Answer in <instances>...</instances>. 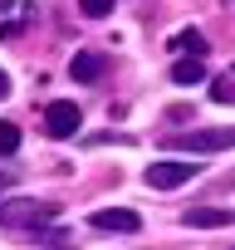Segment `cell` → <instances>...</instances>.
Listing matches in <instances>:
<instances>
[{
	"mask_svg": "<svg viewBox=\"0 0 235 250\" xmlns=\"http://www.w3.org/2000/svg\"><path fill=\"white\" fill-rule=\"evenodd\" d=\"M211 98H215V103H230V98H235V83H230V79H215V83H211Z\"/></svg>",
	"mask_w": 235,
	"mask_h": 250,
	"instance_id": "7c38bea8",
	"label": "cell"
},
{
	"mask_svg": "<svg viewBox=\"0 0 235 250\" xmlns=\"http://www.w3.org/2000/svg\"><path fill=\"white\" fill-rule=\"evenodd\" d=\"M88 226H98V230H118V235H137V230H142V216H137L133 206H103V211L88 216Z\"/></svg>",
	"mask_w": 235,
	"mask_h": 250,
	"instance_id": "277c9868",
	"label": "cell"
},
{
	"mask_svg": "<svg viewBox=\"0 0 235 250\" xmlns=\"http://www.w3.org/2000/svg\"><path fill=\"white\" fill-rule=\"evenodd\" d=\"M78 128H83L78 103H49V108H44V133H49V138H74Z\"/></svg>",
	"mask_w": 235,
	"mask_h": 250,
	"instance_id": "5b68a950",
	"label": "cell"
},
{
	"mask_svg": "<svg viewBox=\"0 0 235 250\" xmlns=\"http://www.w3.org/2000/svg\"><path fill=\"white\" fill-rule=\"evenodd\" d=\"M78 10L88 20H103V15H113V0H78Z\"/></svg>",
	"mask_w": 235,
	"mask_h": 250,
	"instance_id": "8fae6325",
	"label": "cell"
},
{
	"mask_svg": "<svg viewBox=\"0 0 235 250\" xmlns=\"http://www.w3.org/2000/svg\"><path fill=\"white\" fill-rule=\"evenodd\" d=\"M5 93H10V74H5V69H0V98H5Z\"/></svg>",
	"mask_w": 235,
	"mask_h": 250,
	"instance_id": "4fadbf2b",
	"label": "cell"
},
{
	"mask_svg": "<svg viewBox=\"0 0 235 250\" xmlns=\"http://www.w3.org/2000/svg\"><path fill=\"white\" fill-rule=\"evenodd\" d=\"M69 74H74L78 83H93V79L103 74V54H98V49H78L74 64H69Z\"/></svg>",
	"mask_w": 235,
	"mask_h": 250,
	"instance_id": "52a82bcc",
	"label": "cell"
},
{
	"mask_svg": "<svg viewBox=\"0 0 235 250\" xmlns=\"http://www.w3.org/2000/svg\"><path fill=\"white\" fill-rule=\"evenodd\" d=\"M172 49H181V54L201 59V54H206V35H201V30H181V35L172 40Z\"/></svg>",
	"mask_w": 235,
	"mask_h": 250,
	"instance_id": "9c48e42d",
	"label": "cell"
},
{
	"mask_svg": "<svg viewBox=\"0 0 235 250\" xmlns=\"http://www.w3.org/2000/svg\"><path fill=\"white\" fill-rule=\"evenodd\" d=\"M172 83H181V88L206 83V64H201V59H181V64H172Z\"/></svg>",
	"mask_w": 235,
	"mask_h": 250,
	"instance_id": "ba28073f",
	"label": "cell"
},
{
	"mask_svg": "<svg viewBox=\"0 0 235 250\" xmlns=\"http://www.w3.org/2000/svg\"><path fill=\"white\" fill-rule=\"evenodd\" d=\"M196 162H152L147 167V187H157V191H176L181 182H196Z\"/></svg>",
	"mask_w": 235,
	"mask_h": 250,
	"instance_id": "3957f363",
	"label": "cell"
},
{
	"mask_svg": "<svg viewBox=\"0 0 235 250\" xmlns=\"http://www.w3.org/2000/svg\"><path fill=\"white\" fill-rule=\"evenodd\" d=\"M167 147H181V152H220V147H235V128H196L186 138H172Z\"/></svg>",
	"mask_w": 235,
	"mask_h": 250,
	"instance_id": "7a4b0ae2",
	"label": "cell"
},
{
	"mask_svg": "<svg viewBox=\"0 0 235 250\" xmlns=\"http://www.w3.org/2000/svg\"><path fill=\"white\" fill-rule=\"evenodd\" d=\"M181 221L196 226V230H220V226H235V211H220V206H191Z\"/></svg>",
	"mask_w": 235,
	"mask_h": 250,
	"instance_id": "8992f818",
	"label": "cell"
},
{
	"mask_svg": "<svg viewBox=\"0 0 235 250\" xmlns=\"http://www.w3.org/2000/svg\"><path fill=\"white\" fill-rule=\"evenodd\" d=\"M0 152H20V128H15V123H5V118H0Z\"/></svg>",
	"mask_w": 235,
	"mask_h": 250,
	"instance_id": "30bf717a",
	"label": "cell"
},
{
	"mask_svg": "<svg viewBox=\"0 0 235 250\" xmlns=\"http://www.w3.org/2000/svg\"><path fill=\"white\" fill-rule=\"evenodd\" d=\"M5 182H10V177H0V191H5Z\"/></svg>",
	"mask_w": 235,
	"mask_h": 250,
	"instance_id": "5bb4252c",
	"label": "cell"
},
{
	"mask_svg": "<svg viewBox=\"0 0 235 250\" xmlns=\"http://www.w3.org/2000/svg\"><path fill=\"white\" fill-rule=\"evenodd\" d=\"M59 216L54 201H39V196H10V201H0V226H10V230H25V226H49Z\"/></svg>",
	"mask_w": 235,
	"mask_h": 250,
	"instance_id": "6da1fadb",
	"label": "cell"
}]
</instances>
